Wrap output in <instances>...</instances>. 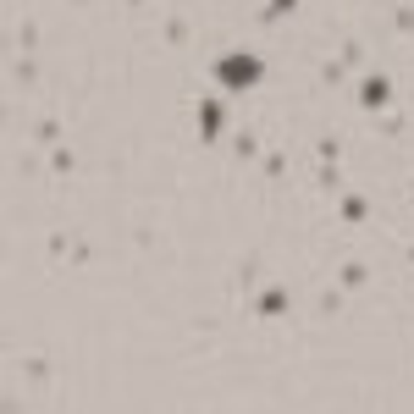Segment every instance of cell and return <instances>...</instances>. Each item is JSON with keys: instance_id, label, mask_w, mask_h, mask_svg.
Wrapping results in <instances>:
<instances>
[{"instance_id": "cell-18", "label": "cell", "mask_w": 414, "mask_h": 414, "mask_svg": "<svg viewBox=\"0 0 414 414\" xmlns=\"http://www.w3.org/2000/svg\"><path fill=\"white\" fill-rule=\"evenodd\" d=\"M343 72H348L343 61H326V66H320V83H343Z\"/></svg>"}, {"instance_id": "cell-6", "label": "cell", "mask_w": 414, "mask_h": 414, "mask_svg": "<svg viewBox=\"0 0 414 414\" xmlns=\"http://www.w3.org/2000/svg\"><path fill=\"white\" fill-rule=\"evenodd\" d=\"M34 138H39L44 149H56V144H61V122H56V116H44V122L34 127Z\"/></svg>"}, {"instance_id": "cell-4", "label": "cell", "mask_w": 414, "mask_h": 414, "mask_svg": "<svg viewBox=\"0 0 414 414\" xmlns=\"http://www.w3.org/2000/svg\"><path fill=\"white\" fill-rule=\"evenodd\" d=\"M221 122H227V116H221V105H216V100H199V138H221Z\"/></svg>"}, {"instance_id": "cell-9", "label": "cell", "mask_w": 414, "mask_h": 414, "mask_svg": "<svg viewBox=\"0 0 414 414\" xmlns=\"http://www.w3.org/2000/svg\"><path fill=\"white\" fill-rule=\"evenodd\" d=\"M232 155H238V161H254V155H260V138H254V133H238V138H232Z\"/></svg>"}, {"instance_id": "cell-7", "label": "cell", "mask_w": 414, "mask_h": 414, "mask_svg": "<svg viewBox=\"0 0 414 414\" xmlns=\"http://www.w3.org/2000/svg\"><path fill=\"white\" fill-rule=\"evenodd\" d=\"M365 216H370V205H365L359 193H348V199H343V221H348V227H359Z\"/></svg>"}, {"instance_id": "cell-8", "label": "cell", "mask_w": 414, "mask_h": 414, "mask_svg": "<svg viewBox=\"0 0 414 414\" xmlns=\"http://www.w3.org/2000/svg\"><path fill=\"white\" fill-rule=\"evenodd\" d=\"M72 166H78V155H72L66 144H56V149H50V171H56V177H66Z\"/></svg>"}, {"instance_id": "cell-14", "label": "cell", "mask_w": 414, "mask_h": 414, "mask_svg": "<svg viewBox=\"0 0 414 414\" xmlns=\"http://www.w3.org/2000/svg\"><path fill=\"white\" fill-rule=\"evenodd\" d=\"M293 11H298V0H271V6H266V22L271 17H293Z\"/></svg>"}, {"instance_id": "cell-15", "label": "cell", "mask_w": 414, "mask_h": 414, "mask_svg": "<svg viewBox=\"0 0 414 414\" xmlns=\"http://www.w3.org/2000/svg\"><path fill=\"white\" fill-rule=\"evenodd\" d=\"M398 34H414V6H398V17H393Z\"/></svg>"}, {"instance_id": "cell-12", "label": "cell", "mask_w": 414, "mask_h": 414, "mask_svg": "<svg viewBox=\"0 0 414 414\" xmlns=\"http://www.w3.org/2000/svg\"><path fill=\"white\" fill-rule=\"evenodd\" d=\"M166 44H188V22L183 17H166Z\"/></svg>"}, {"instance_id": "cell-3", "label": "cell", "mask_w": 414, "mask_h": 414, "mask_svg": "<svg viewBox=\"0 0 414 414\" xmlns=\"http://www.w3.org/2000/svg\"><path fill=\"white\" fill-rule=\"evenodd\" d=\"M288 288H266L260 298H254V315H266V320H276V315H288Z\"/></svg>"}, {"instance_id": "cell-20", "label": "cell", "mask_w": 414, "mask_h": 414, "mask_svg": "<svg viewBox=\"0 0 414 414\" xmlns=\"http://www.w3.org/2000/svg\"><path fill=\"white\" fill-rule=\"evenodd\" d=\"M127 6H144V0H127Z\"/></svg>"}, {"instance_id": "cell-21", "label": "cell", "mask_w": 414, "mask_h": 414, "mask_svg": "<svg viewBox=\"0 0 414 414\" xmlns=\"http://www.w3.org/2000/svg\"><path fill=\"white\" fill-rule=\"evenodd\" d=\"M72 6H89V0H72Z\"/></svg>"}, {"instance_id": "cell-1", "label": "cell", "mask_w": 414, "mask_h": 414, "mask_svg": "<svg viewBox=\"0 0 414 414\" xmlns=\"http://www.w3.org/2000/svg\"><path fill=\"white\" fill-rule=\"evenodd\" d=\"M260 78H266V66H260V56H248V50H232V56H221V61H216V83H221V89H232V94L254 89Z\"/></svg>"}, {"instance_id": "cell-2", "label": "cell", "mask_w": 414, "mask_h": 414, "mask_svg": "<svg viewBox=\"0 0 414 414\" xmlns=\"http://www.w3.org/2000/svg\"><path fill=\"white\" fill-rule=\"evenodd\" d=\"M359 105H365V111H387V105H393V78H381V72L359 78Z\"/></svg>"}, {"instance_id": "cell-13", "label": "cell", "mask_w": 414, "mask_h": 414, "mask_svg": "<svg viewBox=\"0 0 414 414\" xmlns=\"http://www.w3.org/2000/svg\"><path fill=\"white\" fill-rule=\"evenodd\" d=\"M22 370H28V381H44V375H50V365H44L39 353H28V359H22Z\"/></svg>"}, {"instance_id": "cell-23", "label": "cell", "mask_w": 414, "mask_h": 414, "mask_svg": "<svg viewBox=\"0 0 414 414\" xmlns=\"http://www.w3.org/2000/svg\"><path fill=\"white\" fill-rule=\"evenodd\" d=\"M409 199H414V193H409Z\"/></svg>"}, {"instance_id": "cell-5", "label": "cell", "mask_w": 414, "mask_h": 414, "mask_svg": "<svg viewBox=\"0 0 414 414\" xmlns=\"http://www.w3.org/2000/svg\"><path fill=\"white\" fill-rule=\"evenodd\" d=\"M365 282H370L365 260H343V288H365Z\"/></svg>"}, {"instance_id": "cell-11", "label": "cell", "mask_w": 414, "mask_h": 414, "mask_svg": "<svg viewBox=\"0 0 414 414\" xmlns=\"http://www.w3.org/2000/svg\"><path fill=\"white\" fill-rule=\"evenodd\" d=\"M315 304H320V315H343V293H337V288H320Z\"/></svg>"}, {"instance_id": "cell-17", "label": "cell", "mask_w": 414, "mask_h": 414, "mask_svg": "<svg viewBox=\"0 0 414 414\" xmlns=\"http://www.w3.org/2000/svg\"><path fill=\"white\" fill-rule=\"evenodd\" d=\"M17 39H22V50H34V44H39V22H22Z\"/></svg>"}, {"instance_id": "cell-19", "label": "cell", "mask_w": 414, "mask_h": 414, "mask_svg": "<svg viewBox=\"0 0 414 414\" xmlns=\"http://www.w3.org/2000/svg\"><path fill=\"white\" fill-rule=\"evenodd\" d=\"M11 78H17V83H34L39 72H34V61H17V66H11Z\"/></svg>"}, {"instance_id": "cell-10", "label": "cell", "mask_w": 414, "mask_h": 414, "mask_svg": "<svg viewBox=\"0 0 414 414\" xmlns=\"http://www.w3.org/2000/svg\"><path fill=\"white\" fill-rule=\"evenodd\" d=\"M44 248H50V260H61V254H72V238H66V232H50V238H44Z\"/></svg>"}, {"instance_id": "cell-16", "label": "cell", "mask_w": 414, "mask_h": 414, "mask_svg": "<svg viewBox=\"0 0 414 414\" xmlns=\"http://www.w3.org/2000/svg\"><path fill=\"white\" fill-rule=\"evenodd\" d=\"M315 149H320V166H331V161H337V155H343V144H337V138H320V144H315Z\"/></svg>"}, {"instance_id": "cell-22", "label": "cell", "mask_w": 414, "mask_h": 414, "mask_svg": "<svg viewBox=\"0 0 414 414\" xmlns=\"http://www.w3.org/2000/svg\"><path fill=\"white\" fill-rule=\"evenodd\" d=\"M409 266H414V248H409Z\"/></svg>"}]
</instances>
